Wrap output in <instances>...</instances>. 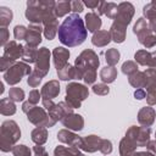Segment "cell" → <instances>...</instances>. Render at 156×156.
Segmentation results:
<instances>
[{"label": "cell", "mask_w": 156, "mask_h": 156, "mask_svg": "<svg viewBox=\"0 0 156 156\" xmlns=\"http://www.w3.org/2000/svg\"><path fill=\"white\" fill-rule=\"evenodd\" d=\"M57 35L60 41L66 46L72 48L80 45L87 38V29L84 27L83 20L77 13L67 16L62 24L58 27Z\"/></svg>", "instance_id": "cell-1"}, {"label": "cell", "mask_w": 156, "mask_h": 156, "mask_svg": "<svg viewBox=\"0 0 156 156\" xmlns=\"http://www.w3.org/2000/svg\"><path fill=\"white\" fill-rule=\"evenodd\" d=\"M21 135V132L18 130L17 126L15 122L12 121H6L2 123V127H1V149L2 151H7V147L9 149L11 147V144L15 143Z\"/></svg>", "instance_id": "cell-2"}, {"label": "cell", "mask_w": 156, "mask_h": 156, "mask_svg": "<svg viewBox=\"0 0 156 156\" xmlns=\"http://www.w3.org/2000/svg\"><path fill=\"white\" fill-rule=\"evenodd\" d=\"M88 95V90L85 87L79 85V84H69L67 87V102H69V105L72 107H78L79 102L74 99H78L77 96H79L80 100L85 99V96Z\"/></svg>", "instance_id": "cell-3"}, {"label": "cell", "mask_w": 156, "mask_h": 156, "mask_svg": "<svg viewBox=\"0 0 156 156\" xmlns=\"http://www.w3.org/2000/svg\"><path fill=\"white\" fill-rule=\"evenodd\" d=\"M30 69L27 65L24 63H17L13 67H11L6 73H5V80L9 83V84H16L17 82L21 80V77L26 73H28Z\"/></svg>", "instance_id": "cell-4"}, {"label": "cell", "mask_w": 156, "mask_h": 156, "mask_svg": "<svg viewBox=\"0 0 156 156\" xmlns=\"http://www.w3.org/2000/svg\"><path fill=\"white\" fill-rule=\"evenodd\" d=\"M133 10L134 7L129 2H123L118 6L117 9V15H116V22L127 26L130 22V18L133 16Z\"/></svg>", "instance_id": "cell-5"}, {"label": "cell", "mask_w": 156, "mask_h": 156, "mask_svg": "<svg viewBox=\"0 0 156 156\" xmlns=\"http://www.w3.org/2000/svg\"><path fill=\"white\" fill-rule=\"evenodd\" d=\"M22 51V46L21 45H16L15 41H11L7 46H5V54L2 56L4 60H7L9 62L12 60H16Z\"/></svg>", "instance_id": "cell-6"}, {"label": "cell", "mask_w": 156, "mask_h": 156, "mask_svg": "<svg viewBox=\"0 0 156 156\" xmlns=\"http://www.w3.org/2000/svg\"><path fill=\"white\" fill-rule=\"evenodd\" d=\"M49 52L46 50V48H43L39 51L38 55V66H37V71H41V76H44L49 68Z\"/></svg>", "instance_id": "cell-7"}, {"label": "cell", "mask_w": 156, "mask_h": 156, "mask_svg": "<svg viewBox=\"0 0 156 156\" xmlns=\"http://www.w3.org/2000/svg\"><path fill=\"white\" fill-rule=\"evenodd\" d=\"M40 26H30L29 27V30L27 32V41L30 46H35L37 44L40 43Z\"/></svg>", "instance_id": "cell-8"}, {"label": "cell", "mask_w": 156, "mask_h": 156, "mask_svg": "<svg viewBox=\"0 0 156 156\" xmlns=\"http://www.w3.org/2000/svg\"><path fill=\"white\" fill-rule=\"evenodd\" d=\"M54 56H55V63H56L57 71H60L62 69V66L66 65V60L68 58L69 52L63 48H56L54 51Z\"/></svg>", "instance_id": "cell-9"}, {"label": "cell", "mask_w": 156, "mask_h": 156, "mask_svg": "<svg viewBox=\"0 0 156 156\" xmlns=\"http://www.w3.org/2000/svg\"><path fill=\"white\" fill-rule=\"evenodd\" d=\"M62 122L68 128H72V129H76V130H80L82 129V126H83V119L78 115H72L69 117L67 116V118L62 119Z\"/></svg>", "instance_id": "cell-10"}, {"label": "cell", "mask_w": 156, "mask_h": 156, "mask_svg": "<svg viewBox=\"0 0 156 156\" xmlns=\"http://www.w3.org/2000/svg\"><path fill=\"white\" fill-rule=\"evenodd\" d=\"M85 20H87V26H88V29L90 32H95L96 29L100 28L101 26V21L100 18L95 15V13H88L85 16Z\"/></svg>", "instance_id": "cell-11"}, {"label": "cell", "mask_w": 156, "mask_h": 156, "mask_svg": "<svg viewBox=\"0 0 156 156\" xmlns=\"http://www.w3.org/2000/svg\"><path fill=\"white\" fill-rule=\"evenodd\" d=\"M58 91H60V88H58V85H57L56 82H50V83L45 84L44 88H43V90H41V93L46 98H50V99L54 98Z\"/></svg>", "instance_id": "cell-12"}, {"label": "cell", "mask_w": 156, "mask_h": 156, "mask_svg": "<svg viewBox=\"0 0 156 156\" xmlns=\"http://www.w3.org/2000/svg\"><path fill=\"white\" fill-rule=\"evenodd\" d=\"M108 41H110V34L107 32H98L93 37V44L99 45V46H102L107 44Z\"/></svg>", "instance_id": "cell-13"}, {"label": "cell", "mask_w": 156, "mask_h": 156, "mask_svg": "<svg viewBox=\"0 0 156 156\" xmlns=\"http://www.w3.org/2000/svg\"><path fill=\"white\" fill-rule=\"evenodd\" d=\"M0 22H1V26H7L10 22H11V20H12V12H11V10L10 9H7V7H1L0 9Z\"/></svg>", "instance_id": "cell-14"}, {"label": "cell", "mask_w": 156, "mask_h": 156, "mask_svg": "<svg viewBox=\"0 0 156 156\" xmlns=\"http://www.w3.org/2000/svg\"><path fill=\"white\" fill-rule=\"evenodd\" d=\"M15 111H16L15 105L10 100H6V99L1 100V112L4 115H12L15 113Z\"/></svg>", "instance_id": "cell-15"}, {"label": "cell", "mask_w": 156, "mask_h": 156, "mask_svg": "<svg viewBox=\"0 0 156 156\" xmlns=\"http://www.w3.org/2000/svg\"><path fill=\"white\" fill-rule=\"evenodd\" d=\"M32 136H33V140H34L37 144H43V143L46 140V132H45V129L37 128V129L33 132Z\"/></svg>", "instance_id": "cell-16"}, {"label": "cell", "mask_w": 156, "mask_h": 156, "mask_svg": "<svg viewBox=\"0 0 156 156\" xmlns=\"http://www.w3.org/2000/svg\"><path fill=\"white\" fill-rule=\"evenodd\" d=\"M69 9L72 10V6H71V2H58L56 4V7H55V11H56V15L57 16H63L65 13H67L69 11Z\"/></svg>", "instance_id": "cell-17"}, {"label": "cell", "mask_w": 156, "mask_h": 156, "mask_svg": "<svg viewBox=\"0 0 156 156\" xmlns=\"http://www.w3.org/2000/svg\"><path fill=\"white\" fill-rule=\"evenodd\" d=\"M115 76H116V72L111 67H106L101 71V78L105 82H112L115 79Z\"/></svg>", "instance_id": "cell-18"}, {"label": "cell", "mask_w": 156, "mask_h": 156, "mask_svg": "<svg viewBox=\"0 0 156 156\" xmlns=\"http://www.w3.org/2000/svg\"><path fill=\"white\" fill-rule=\"evenodd\" d=\"M9 95H10V99H12L15 101H21L23 99V96H24V93L20 88H12L10 90V94Z\"/></svg>", "instance_id": "cell-19"}, {"label": "cell", "mask_w": 156, "mask_h": 156, "mask_svg": "<svg viewBox=\"0 0 156 156\" xmlns=\"http://www.w3.org/2000/svg\"><path fill=\"white\" fill-rule=\"evenodd\" d=\"M15 156H30V151L28 147H26L24 145H18L16 147H13L12 150Z\"/></svg>", "instance_id": "cell-20"}, {"label": "cell", "mask_w": 156, "mask_h": 156, "mask_svg": "<svg viewBox=\"0 0 156 156\" xmlns=\"http://www.w3.org/2000/svg\"><path fill=\"white\" fill-rule=\"evenodd\" d=\"M56 33V21L50 22L49 24H46V29H45V37L48 39H52L55 37Z\"/></svg>", "instance_id": "cell-21"}, {"label": "cell", "mask_w": 156, "mask_h": 156, "mask_svg": "<svg viewBox=\"0 0 156 156\" xmlns=\"http://www.w3.org/2000/svg\"><path fill=\"white\" fill-rule=\"evenodd\" d=\"M118 57H119V54L116 50H110L106 52V61L111 65H115L118 61Z\"/></svg>", "instance_id": "cell-22"}, {"label": "cell", "mask_w": 156, "mask_h": 156, "mask_svg": "<svg viewBox=\"0 0 156 156\" xmlns=\"http://www.w3.org/2000/svg\"><path fill=\"white\" fill-rule=\"evenodd\" d=\"M27 29L23 27V26H16L15 27V38L16 39H23L27 37Z\"/></svg>", "instance_id": "cell-23"}, {"label": "cell", "mask_w": 156, "mask_h": 156, "mask_svg": "<svg viewBox=\"0 0 156 156\" xmlns=\"http://www.w3.org/2000/svg\"><path fill=\"white\" fill-rule=\"evenodd\" d=\"M135 66H134V63L133 62H127V63H124L123 65V67H122V71L124 72V73H130V71L133 69V71H135Z\"/></svg>", "instance_id": "cell-24"}, {"label": "cell", "mask_w": 156, "mask_h": 156, "mask_svg": "<svg viewBox=\"0 0 156 156\" xmlns=\"http://www.w3.org/2000/svg\"><path fill=\"white\" fill-rule=\"evenodd\" d=\"M71 6H72V10L74 12H82L83 11V4L82 2L74 1V2H71Z\"/></svg>", "instance_id": "cell-25"}, {"label": "cell", "mask_w": 156, "mask_h": 156, "mask_svg": "<svg viewBox=\"0 0 156 156\" xmlns=\"http://www.w3.org/2000/svg\"><path fill=\"white\" fill-rule=\"evenodd\" d=\"M134 95H135V98H138V99H143V98H145V93H144L143 89H138V90L134 93Z\"/></svg>", "instance_id": "cell-26"}, {"label": "cell", "mask_w": 156, "mask_h": 156, "mask_svg": "<svg viewBox=\"0 0 156 156\" xmlns=\"http://www.w3.org/2000/svg\"><path fill=\"white\" fill-rule=\"evenodd\" d=\"M1 33H2V40H1V44L4 45L5 41H6V38H7V30H6L5 28H2V29H1Z\"/></svg>", "instance_id": "cell-27"}, {"label": "cell", "mask_w": 156, "mask_h": 156, "mask_svg": "<svg viewBox=\"0 0 156 156\" xmlns=\"http://www.w3.org/2000/svg\"><path fill=\"white\" fill-rule=\"evenodd\" d=\"M135 156H152V155H149V154H145V152H139V154L135 155Z\"/></svg>", "instance_id": "cell-28"}]
</instances>
